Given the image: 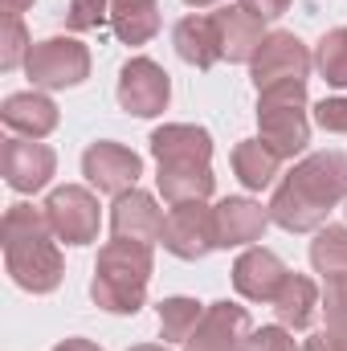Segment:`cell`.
Returning a JSON list of instances; mask_svg holds the SVG:
<instances>
[{
  "label": "cell",
  "mask_w": 347,
  "mask_h": 351,
  "mask_svg": "<svg viewBox=\"0 0 347 351\" xmlns=\"http://www.w3.org/2000/svg\"><path fill=\"white\" fill-rule=\"evenodd\" d=\"M184 4H192V8H204V4H217V0H184Z\"/></svg>",
  "instance_id": "cell-37"
},
{
  "label": "cell",
  "mask_w": 347,
  "mask_h": 351,
  "mask_svg": "<svg viewBox=\"0 0 347 351\" xmlns=\"http://www.w3.org/2000/svg\"><path fill=\"white\" fill-rule=\"evenodd\" d=\"M160 192L172 204H188V200H208L217 188V176L208 168V160H168L160 164Z\"/></svg>",
  "instance_id": "cell-18"
},
{
  "label": "cell",
  "mask_w": 347,
  "mask_h": 351,
  "mask_svg": "<svg viewBox=\"0 0 347 351\" xmlns=\"http://www.w3.org/2000/svg\"><path fill=\"white\" fill-rule=\"evenodd\" d=\"M53 351H102L98 343H90V339H62Z\"/></svg>",
  "instance_id": "cell-34"
},
{
  "label": "cell",
  "mask_w": 347,
  "mask_h": 351,
  "mask_svg": "<svg viewBox=\"0 0 347 351\" xmlns=\"http://www.w3.org/2000/svg\"><path fill=\"white\" fill-rule=\"evenodd\" d=\"M58 168V156L49 143L37 139H8L0 147V172L12 192H41Z\"/></svg>",
  "instance_id": "cell-11"
},
{
  "label": "cell",
  "mask_w": 347,
  "mask_h": 351,
  "mask_svg": "<svg viewBox=\"0 0 347 351\" xmlns=\"http://www.w3.org/2000/svg\"><path fill=\"white\" fill-rule=\"evenodd\" d=\"M164 250L180 262H200L217 250V225H213V208H204V200H188L172 204V213L164 217V233H160Z\"/></svg>",
  "instance_id": "cell-6"
},
{
  "label": "cell",
  "mask_w": 347,
  "mask_h": 351,
  "mask_svg": "<svg viewBox=\"0 0 347 351\" xmlns=\"http://www.w3.org/2000/svg\"><path fill=\"white\" fill-rule=\"evenodd\" d=\"M82 176L90 180V188H98L106 196H123L143 176V160L131 147H123V143L98 139V143H90L86 156H82Z\"/></svg>",
  "instance_id": "cell-10"
},
{
  "label": "cell",
  "mask_w": 347,
  "mask_h": 351,
  "mask_svg": "<svg viewBox=\"0 0 347 351\" xmlns=\"http://www.w3.org/2000/svg\"><path fill=\"white\" fill-rule=\"evenodd\" d=\"M29 82L41 90H66L82 86L90 78V49L78 37H45L29 49L25 58Z\"/></svg>",
  "instance_id": "cell-5"
},
{
  "label": "cell",
  "mask_w": 347,
  "mask_h": 351,
  "mask_svg": "<svg viewBox=\"0 0 347 351\" xmlns=\"http://www.w3.org/2000/svg\"><path fill=\"white\" fill-rule=\"evenodd\" d=\"M311 66H315V58L307 53V45L294 33H270L250 62V78L261 94V90L282 86V82H307Z\"/></svg>",
  "instance_id": "cell-7"
},
{
  "label": "cell",
  "mask_w": 347,
  "mask_h": 351,
  "mask_svg": "<svg viewBox=\"0 0 347 351\" xmlns=\"http://www.w3.org/2000/svg\"><path fill=\"white\" fill-rule=\"evenodd\" d=\"M315 66H319L327 86H347V29L323 33V41L315 45Z\"/></svg>",
  "instance_id": "cell-26"
},
{
  "label": "cell",
  "mask_w": 347,
  "mask_h": 351,
  "mask_svg": "<svg viewBox=\"0 0 347 351\" xmlns=\"http://www.w3.org/2000/svg\"><path fill=\"white\" fill-rule=\"evenodd\" d=\"M278 168H282V156L270 152L261 139H241V143L233 147V172H237V180H241L250 192L270 188L274 176H278Z\"/></svg>",
  "instance_id": "cell-24"
},
{
  "label": "cell",
  "mask_w": 347,
  "mask_h": 351,
  "mask_svg": "<svg viewBox=\"0 0 347 351\" xmlns=\"http://www.w3.org/2000/svg\"><path fill=\"white\" fill-rule=\"evenodd\" d=\"M204 319L196 298H164L160 302V335L168 343H188V335L196 331V323Z\"/></svg>",
  "instance_id": "cell-25"
},
{
  "label": "cell",
  "mask_w": 347,
  "mask_h": 351,
  "mask_svg": "<svg viewBox=\"0 0 347 351\" xmlns=\"http://www.w3.org/2000/svg\"><path fill=\"white\" fill-rule=\"evenodd\" d=\"M298 351H339V348L327 339V331H319V335H311V339H307V343H302Z\"/></svg>",
  "instance_id": "cell-33"
},
{
  "label": "cell",
  "mask_w": 347,
  "mask_h": 351,
  "mask_svg": "<svg viewBox=\"0 0 347 351\" xmlns=\"http://www.w3.org/2000/svg\"><path fill=\"white\" fill-rule=\"evenodd\" d=\"M29 33L21 25V16H4V41H0V70H16L21 58H29Z\"/></svg>",
  "instance_id": "cell-29"
},
{
  "label": "cell",
  "mask_w": 347,
  "mask_h": 351,
  "mask_svg": "<svg viewBox=\"0 0 347 351\" xmlns=\"http://www.w3.org/2000/svg\"><path fill=\"white\" fill-rule=\"evenodd\" d=\"M344 204H347V200H344Z\"/></svg>",
  "instance_id": "cell-38"
},
{
  "label": "cell",
  "mask_w": 347,
  "mask_h": 351,
  "mask_svg": "<svg viewBox=\"0 0 347 351\" xmlns=\"http://www.w3.org/2000/svg\"><path fill=\"white\" fill-rule=\"evenodd\" d=\"M213 16H217V29H221V49H225V58H229V62H254V53L261 49V41L270 37L265 25H261V16L246 12L241 4H237V8H221V12H213Z\"/></svg>",
  "instance_id": "cell-19"
},
{
  "label": "cell",
  "mask_w": 347,
  "mask_h": 351,
  "mask_svg": "<svg viewBox=\"0 0 347 351\" xmlns=\"http://www.w3.org/2000/svg\"><path fill=\"white\" fill-rule=\"evenodd\" d=\"M131 351H168V348H156V343H139V348H131Z\"/></svg>",
  "instance_id": "cell-36"
},
{
  "label": "cell",
  "mask_w": 347,
  "mask_h": 351,
  "mask_svg": "<svg viewBox=\"0 0 347 351\" xmlns=\"http://www.w3.org/2000/svg\"><path fill=\"white\" fill-rule=\"evenodd\" d=\"M241 8L261 16V21H274V16H282L290 8V0H241Z\"/></svg>",
  "instance_id": "cell-32"
},
{
  "label": "cell",
  "mask_w": 347,
  "mask_h": 351,
  "mask_svg": "<svg viewBox=\"0 0 347 351\" xmlns=\"http://www.w3.org/2000/svg\"><path fill=\"white\" fill-rule=\"evenodd\" d=\"M311 265L327 286H347V229L323 225L311 241Z\"/></svg>",
  "instance_id": "cell-23"
},
{
  "label": "cell",
  "mask_w": 347,
  "mask_h": 351,
  "mask_svg": "<svg viewBox=\"0 0 347 351\" xmlns=\"http://www.w3.org/2000/svg\"><path fill=\"white\" fill-rule=\"evenodd\" d=\"M323 315H327V339L339 351H347V286H327Z\"/></svg>",
  "instance_id": "cell-27"
},
{
  "label": "cell",
  "mask_w": 347,
  "mask_h": 351,
  "mask_svg": "<svg viewBox=\"0 0 347 351\" xmlns=\"http://www.w3.org/2000/svg\"><path fill=\"white\" fill-rule=\"evenodd\" d=\"M250 311L237 302H213L196 331L188 335L184 351H241L250 339Z\"/></svg>",
  "instance_id": "cell-12"
},
{
  "label": "cell",
  "mask_w": 347,
  "mask_h": 351,
  "mask_svg": "<svg viewBox=\"0 0 347 351\" xmlns=\"http://www.w3.org/2000/svg\"><path fill=\"white\" fill-rule=\"evenodd\" d=\"M110 29L123 45H147L160 33V0H110Z\"/></svg>",
  "instance_id": "cell-22"
},
{
  "label": "cell",
  "mask_w": 347,
  "mask_h": 351,
  "mask_svg": "<svg viewBox=\"0 0 347 351\" xmlns=\"http://www.w3.org/2000/svg\"><path fill=\"white\" fill-rule=\"evenodd\" d=\"M41 208H45L49 229H53L58 241H66V245H90L98 237V200H94L90 188H78V184L53 188Z\"/></svg>",
  "instance_id": "cell-8"
},
{
  "label": "cell",
  "mask_w": 347,
  "mask_h": 351,
  "mask_svg": "<svg viewBox=\"0 0 347 351\" xmlns=\"http://www.w3.org/2000/svg\"><path fill=\"white\" fill-rule=\"evenodd\" d=\"M33 0H4V16H21Z\"/></svg>",
  "instance_id": "cell-35"
},
{
  "label": "cell",
  "mask_w": 347,
  "mask_h": 351,
  "mask_svg": "<svg viewBox=\"0 0 347 351\" xmlns=\"http://www.w3.org/2000/svg\"><path fill=\"white\" fill-rule=\"evenodd\" d=\"M213 225H217V250L250 245V241H261L270 225V208H261L250 196H225L213 208Z\"/></svg>",
  "instance_id": "cell-14"
},
{
  "label": "cell",
  "mask_w": 347,
  "mask_h": 351,
  "mask_svg": "<svg viewBox=\"0 0 347 351\" xmlns=\"http://www.w3.org/2000/svg\"><path fill=\"white\" fill-rule=\"evenodd\" d=\"M152 156L156 164L168 160H213V135L192 123H168L152 131Z\"/></svg>",
  "instance_id": "cell-21"
},
{
  "label": "cell",
  "mask_w": 347,
  "mask_h": 351,
  "mask_svg": "<svg viewBox=\"0 0 347 351\" xmlns=\"http://www.w3.org/2000/svg\"><path fill=\"white\" fill-rule=\"evenodd\" d=\"M110 21V0H70L66 8V29L86 33V29H102Z\"/></svg>",
  "instance_id": "cell-28"
},
{
  "label": "cell",
  "mask_w": 347,
  "mask_h": 351,
  "mask_svg": "<svg viewBox=\"0 0 347 351\" xmlns=\"http://www.w3.org/2000/svg\"><path fill=\"white\" fill-rule=\"evenodd\" d=\"M147 282H152V245L115 237L98 250L90 298L106 315H135L147 298Z\"/></svg>",
  "instance_id": "cell-3"
},
{
  "label": "cell",
  "mask_w": 347,
  "mask_h": 351,
  "mask_svg": "<svg viewBox=\"0 0 347 351\" xmlns=\"http://www.w3.org/2000/svg\"><path fill=\"white\" fill-rule=\"evenodd\" d=\"M110 233L123 237V241H143V245L160 241L164 213H160L156 196L143 192V188H131V192L115 196V204H110Z\"/></svg>",
  "instance_id": "cell-13"
},
{
  "label": "cell",
  "mask_w": 347,
  "mask_h": 351,
  "mask_svg": "<svg viewBox=\"0 0 347 351\" xmlns=\"http://www.w3.org/2000/svg\"><path fill=\"white\" fill-rule=\"evenodd\" d=\"M241 351H294V339H290V331L278 323V327L250 331V339H246V348Z\"/></svg>",
  "instance_id": "cell-30"
},
{
  "label": "cell",
  "mask_w": 347,
  "mask_h": 351,
  "mask_svg": "<svg viewBox=\"0 0 347 351\" xmlns=\"http://www.w3.org/2000/svg\"><path fill=\"white\" fill-rule=\"evenodd\" d=\"M339 200H347V156L315 152L278 184L270 200V221L286 233H319Z\"/></svg>",
  "instance_id": "cell-1"
},
{
  "label": "cell",
  "mask_w": 347,
  "mask_h": 351,
  "mask_svg": "<svg viewBox=\"0 0 347 351\" xmlns=\"http://www.w3.org/2000/svg\"><path fill=\"white\" fill-rule=\"evenodd\" d=\"M172 41H176V53L196 70H213L225 58L217 16H184V21H176Z\"/></svg>",
  "instance_id": "cell-17"
},
{
  "label": "cell",
  "mask_w": 347,
  "mask_h": 351,
  "mask_svg": "<svg viewBox=\"0 0 347 351\" xmlns=\"http://www.w3.org/2000/svg\"><path fill=\"white\" fill-rule=\"evenodd\" d=\"M172 82L164 74V66H156L152 58H131L119 70V106L135 119H152L168 106Z\"/></svg>",
  "instance_id": "cell-9"
},
{
  "label": "cell",
  "mask_w": 347,
  "mask_h": 351,
  "mask_svg": "<svg viewBox=\"0 0 347 351\" xmlns=\"http://www.w3.org/2000/svg\"><path fill=\"white\" fill-rule=\"evenodd\" d=\"M258 127L261 143L278 152L282 160H294L311 143V119H307V82H282L258 94Z\"/></svg>",
  "instance_id": "cell-4"
},
{
  "label": "cell",
  "mask_w": 347,
  "mask_h": 351,
  "mask_svg": "<svg viewBox=\"0 0 347 351\" xmlns=\"http://www.w3.org/2000/svg\"><path fill=\"white\" fill-rule=\"evenodd\" d=\"M0 123L21 139H45L58 127V106H53V98H45L37 90L8 94L4 106H0Z\"/></svg>",
  "instance_id": "cell-16"
},
{
  "label": "cell",
  "mask_w": 347,
  "mask_h": 351,
  "mask_svg": "<svg viewBox=\"0 0 347 351\" xmlns=\"http://www.w3.org/2000/svg\"><path fill=\"white\" fill-rule=\"evenodd\" d=\"M315 123L331 135H347V98H323L315 106Z\"/></svg>",
  "instance_id": "cell-31"
},
{
  "label": "cell",
  "mask_w": 347,
  "mask_h": 351,
  "mask_svg": "<svg viewBox=\"0 0 347 351\" xmlns=\"http://www.w3.org/2000/svg\"><path fill=\"white\" fill-rule=\"evenodd\" d=\"M0 245H4V265L8 278L29 290V294H49L62 286V250L53 245V229L45 208L33 204H12L0 221Z\"/></svg>",
  "instance_id": "cell-2"
},
{
  "label": "cell",
  "mask_w": 347,
  "mask_h": 351,
  "mask_svg": "<svg viewBox=\"0 0 347 351\" xmlns=\"http://www.w3.org/2000/svg\"><path fill=\"white\" fill-rule=\"evenodd\" d=\"M286 265L282 258L274 254V250H246L237 265H233V286H237V294L241 298H250V302H274L278 298V290H282V282H286Z\"/></svg>",
  "instance_id": "cell-15"
},
{
  "label": "cell",
  "mask_w": 347,
  "mask_h": 351,
  "mask_svg": "<svg viewBox=\"0 0 347 351\" xmlns=\"http://www.w3.org/2000/svg\"><path fill=\"white\" fill-rule=\"evenodd\" d=\"M270 306H274V315H278V323L286 331H307L315 323V311L323 306V298H319V286L311 278L286 274V282H282V290H278V298Z\"/></svg>",
  "instance_id": "cell-20"
}]
</instances>
